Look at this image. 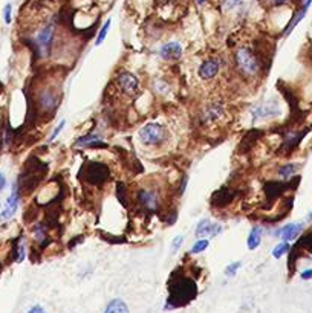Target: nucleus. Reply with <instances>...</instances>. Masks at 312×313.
<instances>
[{"instance_id": "obj_1", "label": "nucleus", "mask_w": 312, "mask_h": 313, "mask_svg": "<svg viewBox=\"0 0 312 313\" xmlns=\"http://www.w3.org/2000/svg\"><path fill=\"white\" fill-rule=\"evenodd\" d=\"M169 301H167V309H175L179 306H187L190 301H193L198 295L196 283L187 277H176L172 275L169 280Z\"/></svg>"}, {"instance_id": "obj_2", "label": "nucleus", "mask_w": 312, "mask_h": 313, "mask_svg": "<svg viewBox=\"0 0 312 313\" xmlns=\"http://www.w3.org/2000/svg\"><path fill=\"white\" fill-rule=\"evenodd\" d=\"M32 166H29V163L26 162L25 165V171L20 176V186L26 188V189H32L38 185V182L41 180V177L44 176V173L47 171V165L43 163L41 160H38L37 157H32Z\"/></svg>"}, {"instance_id": "obj_3", "label": "nucleus", "mask_w": 312, "mask_h": 313, "mask_svg": "<svg viewBox=\"0 0 312 313\" xmlns=\"http://www.w3.org/2000/svg\"><path fill=\"white\" fill-rule=\"evenodd\" d=\"M80 176H83V180L87 183L101 185L109 177V168L100 162H87L81 166Z\"/></svg>"}, {"instance_id": "obj_4", "label": "nucleus", "mask_w": 312, "mask_h": 313, "mask_svg": "<svg viewBox=\"0 0 312 313\" xmlns=\"http://www.w3.org/2000/svg\"><path fill=\"white\" fill-rule=\"evenodd\" d=\"M236 63L237 67L241 69L244 74L256 75L259 72V58L248 49V47H239L236 51Z\"/></svg>"}, {"instance_id": "obj_5", "label": "nucleus", "mask_w": 312, "mask_h": 313, "mask_svg": "<svg viewBox=\"0 0 312 313\" xmlns=\"http://www.w3.org/2000/svg\"><path fill=\"white\" fill-rule=\"evenodd\" d=\"M165 130L158 123H149L139 130V138L146 146H156L164 139Z\"/></svg>"}, {"instance_id": "obj_6", "label": "nucleus", "mask_w": 312, "mask_h": 313, "mask_svg": "<svg viewBox=\"0 0 312 313\" xmlns=\"http://www.w3.org/2000/svg\"><path fill=\"white\" fill-rule=\"evenodd\" d=\"M54 35H55V26H54V23H49V25H46V26L38 32V35L35 37V43H37V49H38L41 54H49L51 46H52V41H54Z\"/></svg>"}, {"instance_id": "obj_7", "label": "nucleus", "mask_w": 312, "mask_h": 313, "mask_svg": "<svg viewBox=\"0 0 312 313\" xmlns=\"http://www.w3.org/2000/svg\"><path fill=\"white\" fill-rule=\"evenodd\" d=\"M233 199H234V191L230 186H222L211 196V205L218 208H224L230 205Z\"/></svg>"}, {"instance_id": "obj_8", "label": "nucleus", "mask_w": 312, "mask_h": 313, "mask_svg": "<svg viewBox=\"0 0 312 313\" xmlns=\"http://www.w3.org/2000/svg\"><path fill=\"white\" fill-rule=\"evenodd\" d=\"M222 232V226L218 223H213L210 219H204L198 223L196 228V237H202V238H208V237H214Z\"/></svg>"}, {"instance_id": "obj_9", "label": "nucleus", "mask_w": 312, "mask_h": 313, "mask_svg": "<svg viewBox=\"0 0 312 313\" xmlns=\"http://www.w3.org/2000/svg\"><path fill=\"white\" fill-rule=\"evenodd\" d=\"M219 67H221V63L218 58H210L207 61H204L199 67V77L202 80H211L218 75L219 72Z\"/></svg>"}, {"instance_id": "obj_10", "label": "nucleus", "mask_w": 312, "mask_h": 313, "mask_svg": "<svg viewBox=\"0 0 312 313\" xmlns=\"http://www.w3.org/2000/svg\"><path fill=\"white\" fill-rule=\"evenodd\" d=\"M18 203H20V192H18V189L14 186V189H12V192H11V196L8 197L6 206H5L2 215H0V220H8V219H11L12 215L15 214V211L18 209Z\"/></svg>"}, {"instance_id": "obj_11", "label": "nucleus", "mask_w": 312, "mask_h": 313, "mask_svg": "<svg viewBox=\"0 0 312 313\" xmlns=\"http://www.w3.org/2000/svg\"><path fill=\"white\" fill-rule=\"evenodd\" d=\"M159 54L164 60H170V61L179 60L181 55H182V46L178 41H170V43H167L161 47Z\"/></svg>"}, {"instance_id": "obj_12", "label": "nucleus", "mask_w": 312, "mask_h": 313, "mask_svg": "<svg viewBox=\"0 0 312 313\" xmlns=\"http://www.w3.org/2000/svg\"><path fill=\"white\" fill-rule=\"evenodd\" d=\"M118 84L121 86V89L129 93V95H133L138 87H139V81L138 78L133 75V74H129V72H123V74H119L118 77Z\"/></svg>"}, {"instance_id": "obj_13", "label": "nucleus", "mask_w": 312, "mask_h": 313, "mask_svg": "<svg viewBox=\"0 0 312 313\" xmlns=\"http://www.w3.org/2000/svg\"><path fill=\"white\" fill-rule=\"evenodd\" d=\"M138 200L139 203L149 209V211H156L158 206H159V200H158V196L155 191H139L138 192Z\"/></svg>"}, {"instance_id": "obj_14", "label": "nucleus", "mask_w": 312, "mask_h": 313, "mask_svg": "<svg viewBox=\"0 0 312 313\" xmlns=\"http://www.w3.org/2000/svg\"><path fill=\"white\" fill-rule=\"evenodd\" d=\"M311 3H312V0H305V3H303V6L299 9V12L296 14V17L290 21V23H288V26H286V29L283 31V35L285 37H288V35H290L291 34V31L299 25V23L303 20V17L306 15V12H308V9H309V6H311Z\"/></svg>"}, {"instance_id": "obj_15", "label": "nucleus", "mask_w": 312, "mask_h": 313, "mask_svg": "<svg viewBox=\"0 0 312 313\" xmlns=\"http://www.w3.org/2000/svg\"><path fill=\"white\" fill-rule=\"evenodd\" d=\"M302 228H303L302 223H290V225L283 226V228L277 232V235H280V237L283 238V242H291V240H294V238L300 234Z\"/></svg>"}, {"instance_id": "obj_16", "label": "nucleus", "mask_w": 312, "mask_h": 313, "mask_svg": "<svg viewBox=\"0 0 312 313\" xmlns=\"http://www.w3.org/2000/svg\"><path fill=\"white\" fill-rule=\"evenodd\" d=\"M277 113H280V109L277 106H263V107H257L254 112H253V118L254 121H259L260 118H265V116H276Z\"/></svg>"}, {"instance_id": "obj_17", "label": "nucleus", "mask_w": 312, "mask_h": 313, "mask_svg": "<svg viewBox=\"0 0 312 313\" xmlns=\"http://www.w3.org/2000/svg\"><path fill=\"white\" fill-rule=\"evenodd\" d=\"M262 234H263L262 228H259V226L253 228V231L248 235V242H247L250 251H254V249H257L260 246V243H262Z\"/></svg>"}, {"instance_id": "obj_18", "label": "nucleus", "mask_w": 312, "mask_h": 313, "mask_svg": "<svg viewBox=\"0 0 312 313\" xmlns=\"http://www.w3.org/2000/svg\"><path fill=\"white\" fill-rule=\"evenodd\" d=\"M104 313H129V307L123 300H112L106 306Z\"/></svg>"}, {"instance_id": "obj_19", "label": "nucleus", "mask_w": 312, "mask_h": 313, "mask_svg": "<svg viewBox=\"0 0 312 313\" xmlns=\"http://www.w3.org/2000/svg\"><path fill=\"white\" fill-rule=\"evenodd\" d=\"M283 188H285V185L282 182H268L265 185V192L270 199H276L282 194Z\"/></svg>"}, {"instance_id": "obj_20", "label": "nucleus", "mask_w": 312, "mask_h": 313, "mask_svg": "<svg viewBox=\"0 0 312 313\" xmlns=\"http://www.w3.org/2000/svg\"><path fill=\"white\" fill-rule=\"evenodd\" d=\"M221 115H222V109L219 106H210L205 110V119H207V121H214V119H218Z\"/></svg>"}, {"instance_id": "obj_21", "label": "nucleus", "mask_w": 312, "mask_h": 313, "mask_svg": "<svg viewBox=\"0 0 312 313\" xmlns=\"http://www.w3.org/2000/svg\"><path fill=\"white\" fill-rule=\"evenodd\" d=\"M296 170H297V165H296V163H288V165H285V166L280 168V170H279V174H280L282 177L288 179V177H291V176L296 173Z\"/></svg>"}, {"instance_id": "obj_22", "label": "nucleus", "mask_w": 312, "mask_h": 313, "mask_svg": "<svg viewBox=\"0 0 312 313\" xmlns=\"http://www.w3.org/2000/svg\"><path fill=\"white\" fill-rule=\"evenodd\" d=\"M210 246V242L207 238H201V240H198V242L193 245V248H191V254H199V252H204L207 248Z\"/></svg>"}, {"instance_id": "obj_23", "label": "nucleus", "mask_w": 312, "mask_h": 313, "mask_svg": "<svg viewBox=\"0 0 312 313\" xmlns=\"http://www.w3.org/2000/svg\"><path fill=\"white\" fill-rule=\"evenodd\" d=\"M288 251H290V245H288L286 242H282V243H279V245L274 248L273 257H274V258H280V257H283Z\"/></svg>"}, {"instance_id": "obj_24", "label": "nucleus", "mask_w": 312, "mask_h": 313, "mask_svg": "<svg viewBox=\"0 0 312 313\" xmlns=\"http://www.w3.org/2000/svg\"><path fill=\"white\" fill-rule=\"evenodd\" d=\"M109 28H110V20H107V21L104 23V25H103V28L100 29V34H98L97 40H95V44L100 46V44L104 41V38H106V35H107V32H109Z\"/></svg>"}, {"instance_id": "obj_25", "label": "nucleus", "mask_w": 312, "mask_h": 313, "mask_svg": "<svg viewBox=\"0 0 312 313\" xmlns=\"http://www.w3.org/2000/svg\"><path fill=\"white\" fill-rule=\"evenodd\" d=\"M241 266H242V263H241V261H234V263L228 264L227 269H225V275H227V277H234L236 272L239 271V268H241Z\"/></svg>"}, {"instance_id": "obj_26", "label": "nucleus", "mask_w": 312, "mask_h": 313, "mask_svg": "<svg viewBox=\"0 0 312 313\" xmlns=\"http://www.w3.org/2000/svg\"><path fill=\"white\" fill-rule=\"evenodd\" d=\"M98 139V136L97 135H87V136H84V138H81V139H78L77 141V146L78 147H81V146H87V142H89V146L92 142H95Z\"/></svg>"}, {"instance_id": "obj_27", "label": "nucleus", "mask_w": 312, "mask_h": 313, "mask_svg": "<svg viewBox=\"0 0 312 313\" xmlns=\"http://www.w3.org/2000/svg\"><path fill=\"white\" fill-rule=\"evenodd\" d=\"M124 183H118V199L121 200V203L124 206H127V199H126V189H124Z\"/></svg>"}, {"instance_id": "obj_28", "label": "nucleus", "mask_w": 312, "mask_h": 313, "mask_svg": "<svg viewBox=\"0 0 312 313\" xmlns=\"http://www.w3.org/2000/svg\"><path fill=\"white\" fill-rule=\"evenodd\" d=\"M182 242H184V237H182V235L175 237V238H173V242H172V251H173V252H176V251L181 248Z\"/></svg>"}, {"instance_id": "obj_29", "label": "nucleus", "mask_w": 312, "mask_h": 313, "mask_svg": "<svg viewBox=\"0 0 312 313\" xmlns=\"http://www.w3.org/2000/svg\"><path fill=\"white\" fill-rule=\"evenodd\" d=\"M11 12H12V5L11 3H8L6 6H5V9H3V15H5V21L8 23H11Z\"/></svg>"}, {"instance_id": "obj_30", "label": "nucleus", "mask_w": 312, "mask_h": 313, "mask_svg": "<svg viewBox=\"0 0 312 313\" xmlns=\"http://www.w3.org/2000/svg\"><path fill=\"white\" fill-rule=\"evenodd\" d=\"M64 124H66V123H64V121H61V123H60V124H58V126L55 127V130H54V133L51 135V141H54V139H55V138H57V136L60 135V132L63 130V127H64Z\"/></svg>"}, {"instance_id": "obj_31", "label": "nucleus", "mask_w": 312, "mask_h": 313, "mask_svg": "<svg viewBox=\"0 0 312 313\" xmlns=\"http://www.w3.org/2000/svg\"><path fill=\"white\" fill-rule=\"evenodd\" d=\"M263 2H268L270 5H274V6H280V5L290 3V0H263Z\"/></svg>"}, {"instance_id": "obj_32", "label": "nucleus", "mask_w": 312, "mask_h": 313, "mask_svg": "<svg viewBox=\"0 0 312 313\" xmlns=\"http://www.w3.org/2000/svg\"><path fill=\"white\" fill-rule=\"evenodd\" d=\"M241 2H242V0H225V5H227V8H234Z\"/></svg>"}, {"instance_id": "obj_33", "label": "nucleus", "mask_w": 312, "mask_h": 313, "mask_svg": "<svg viewBox=\"0 0 312 313\" xmlns=\"http://www.w3.org/2000/svg\"><path fill=\"white\" fill-rule=\"evenodd\" d=\"M300 277H302V280H312V269L303 271Z\"/></svg>"}, {"instance_id": "obj_34", "label": "nucleus", "mask_w": 312, "mask_h": 313, "mask_svg": "<svg viewBox=\"0 0 312 313\" xmlns=\"http://www.w3.org/2000/svg\"><path fill=\"white\" fill-rule=\"evenodd\" d=\"M28 313H46V312H44V309L41 306H34V307L29 309Z\"/></svg>"}, {"instance_id": "obj_35", "label": "nucleus", "mask_w": 312, "mask_h": 313, "mask_svg": "<svg viewBox=\"0 0 312 313\" xmlns=\"http://www.w3.org/2000/svg\"><path fill=\"white\" fill-rule=\"evenodd\" d=\"M6 186V180H5V176L0 173V191H2L3 188Z\"/></svg>"}, {"instance_id": "obj_36", "label": "nucleus", "mask_w": 312, "mask_h": 313, "mask_svg": "<svg viewBox=\"0 0 312 313\" xmlns=\"http://www.w3.org/2000/svg\"><path fill=\"white\" fill-rule=\"evenodd\" d=\"M308 220H312V212H311V214L308 215Z\"/></svg>"}, {"instance_id": "obj_37", "label": "nucleus", "mask_w": 312, "mask_h": 313, "mask_svg": "<svg viewBox=\"0 0 312 313\" xmlns=\"http://www.w3.org/2000/svg\"><path fill=\"white\" fill-rule=\"evenodd\" d=\"M205 2V0H198V3H204Z\"/></svg>"}]
</instances>
